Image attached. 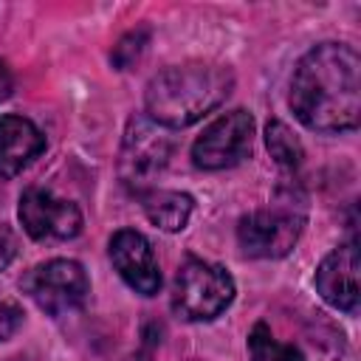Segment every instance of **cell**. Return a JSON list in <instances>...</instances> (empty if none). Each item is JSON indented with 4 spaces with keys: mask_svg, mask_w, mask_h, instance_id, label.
<instances>
[{
    "mask_svg": "<svg viewBox=\"0 0 361 361\" xmlns=\"http://www.w3.org/2000/svg\"><path fill=\"white\" fill-rule=\"evenodd\" d=\"M288 104L316 133L355 130L361 118V56L347 42H319L293 68Z\"/></svg>",
    "mask_w": 361,
    "mask_h": 361,
    "instance_id": "obj_1",
    "label": "cell"
},
{
    "mask_svg": "<svg viewBox=\"0 0 361 361\" xmlns=\"http://www.w3.org/2000/svg\"><path fill=\"white\" fill-rule=\"evenodd\" d=\"M234 87V73L214 62H183L155 73L147 85V118L166 130H183L217 110Z\"/></svg>",
    "mask_w": 361,
    "mask_h": 361,
    "instance_id": "obj_2",
    "label": "cell"
},
{
    "mask_svg": "<svg viewBox=\"0 0 361 361\" xmlns=\"http://www.w3.org/2000/svg\"><path fill=\"white\" fill-rule=\"evenodd\" d=\"M305 220V195L299 189H279L271 206L240 217L237 243L245 257L279 259L296 245Z\"/></svg>",
    "mask_w": 361,
    "mask_h": 361,
    "instance_id": "obj_3",
    "label": "cell"
},
{
    "mask_svg": "<svg viewBox=\"0 0 361 361\" xmlns=\"http://www.w3.org/2000/svg\"><path fill=\"white\" fill-rule=\"evenodd\" d=\"M234 299V279L223 265L186 259L172 285V310L186 322H212Z\"/></svg>",
    "mask_w": 361,
    "mask_h": 361,
    "instance_id": "obj_4",
    "label": "cell"
},
{
    "mask_svg": "<svg viewBox=\"0 0 361 361\" xmlns=\"http://www.w3.org/2000/svg\"><path fill=\"white\" fill-rule=\"evenodd\" d=\"M169 155H172V138L166 127L155 124L147 116H133L127 121L118 152V175L124 186H130L135 195L152 189L155 175L164 172Z\"/></svg>",
    "mask_w": 361,
    "mask_h": 361,
    "instance_id": "obj_5",
    "label": "cell"
},
{
    "mask_svg": "<svg viewBox=\"0 0 361 361\" xmlns=\"http://www.w3.org/2000/svg\"><path fill=\"white\" fill-rule=\"evenodd\" d=\"M20 288L48 316H65L85 305L90 279L76 259H48L25 271Z\"/></svg>",
    "mask_w": 361,
    "mask_h": 361,
    "instance_id": "obj_6",
    "label": "cell"
},
{
    "mask_svg": "<svg viewBox=\"0 0 361 361\" xmlns=\"http://www.w3.org/2000/svg\"><path fill=\"white\" fill-rule=\"evenodd\" d=\"M254 116L243 107L217 116L192 144V161L200 169H228L251 155Z\"/></svg>",
    "mask_w": 361,
    "mask_h": 361,
    "instance_id": "obj_7",
    "label": "cell"
},
{
    "mask_svg": "<svg viewBox=\"0 0 361 361\" xmlns=\"http://www.w3.org/2000/svg\"><path fill=\"white\" fill-rule=\"evenodd\" d=\"M17 214L31 240H71L82 231L79 206L65 197H56L48 189H25L20 195Z\"/></svg>",
    "mask_w": 361,
    "mask_h": 361,
    "instance_id": "obj_8",
    "label": "cell"
},
{
    "mask_svg": "<svg viewBox=\"0 0 361 361\" xmlns=\"http://www.w3.org/2000/svg\"><path fill=\"white\" fill-rule=\"evenodd\" d=\"M110 259L118 276L141 296H155L161 288V268L149 240L135 228H118L110 237Z\"/></svg>",
    "mask_w": 361,
    "mask_h": 361,
    "instance_id": "obj_9",
    "label": "cell"
},
{
    "mask_svg": "<svg viewBox=\"0 0 361 361\" xmlns=\"http://www.w3.org/2000/svg\"><path fill=\"white\" fill-rule=\"evenodd\" d=\"M316 290L322 299L344 313L358 310L361 288H358V245L355 240L333 248L316 268Z\"/></svg>",
    "mask_w": 361,
    "mask_h": 361,
    "instance_id": "obj_10",
    "label": "cell"
},
{
    "mask_svg": "<svg viewBox=\"0 0 361 361\" xmlns=\"http://www.w3.org/2000/svg\"><path fill=\"white\" fill-rule=\"evenodd\" d=\"M45 149L42 130L25 116H0V178L20 175Z\"/></svg>",
    "mask_w": 361,
    "mask_h": 361,
    "instance_id": "obj_11",
    "label": "cell"
},
{
    "mask_svg": "<svg viewBox=\"0 0 361 361\" xmlns=\"http://www.w3.org/2000/svg\"><path fill=\"white\" fill-rule=\"evenodd\" d=\"M141 206L144 214L152 226L164 228V231H180L195 209V197L178 189H147L141 192Z\"/></svg>",
    "mask_w": 361,
    "mask_h": 361,
    "instance_id": "obj_12",
    "label": "cell"
},
{
    "mask_svg": "<svg viewBox=\"0 0 361 361\" xmlns=\"http://www.w3.org/2000/svg\"><path fill=\"white\" fill-rule=\"evenodd\" d=\"M248 353H251V361H305L302 350L274 338L265 322H257L254 330L248 333Z\"/></svg>",
    "mask_w": 361,
    "mask_h": 361,
    "instance_id": "obj_13",
    "label": "cell"
},
{
    "mask_svg": "<svg viewBox=\"0 0 361 361\" xmlns=\"http://www.w3.org/2000/svg\"><path fill=\"white\" fill-rule=\"evenodd\" d=\"M265 147H268L271 158H274L279 166H285V169H296V166L302 164V158H305V149H302L299 138H296V135L290 133V127H288L285 121H279V118L268 121V127H265Z\"/></svg>",
    "mask_w": 361,
    "mask_h": 361,
    "instance_id": "obj_14",
    "label": "cell"
},
{
    "mask_svg": "<svg viewBox=\"0 0 361 361\" xmlns=\"http://www.w3.org/2000/svg\"><path fill=\"white\" fill-rule=\"evenodd\" d=\"M147 42H149V28H133V31H127V34L113 45V54H110L113 65H116L118 71L133 68V65L141 59V54L147 51Z\"/></svg>",
    "mask_w": 361,
    "mask_h": 361,
    "instance_id": "obj_15",
    "label": "cell"
},
{
    "mask_svg": "<svg viewBox=\"0 0 361 361\" xmlns=\"http://www.w3.org/2000/svg\"><path fill=\"white\" fill-rule=\"evenodd\" d=\"M20 322H23V313L14 305H3L0 302V341H6L8 336H14V330L20 327Z\"/></svg>",
    "mask_w": 361,
    "mask_h": 361,
    "instance_id": "obj_16",
    "label": "cell"
},
{
    "mask_svg": "<svg viewBox=\"0 0 361 361\" xmlns=\"http://www.w3.org/2000/svg\"><path fill=\"white\" fill-rule=\"evenodd\" d=\"M14 251H17V240H14L11 228L0 223V268H6V265L11 262Z\"/></svg>",
    "mask_w": 361,
    "mask_h": 361,
    "instance_id": "obj_17",
    "label": "cell"
},
{
    "mask_svg": "<svg viewBox=\"0 0 361 361\" xmlns=\"http://www.w3.org/2000/svg\"><path fill=\"white\" fill-rule=\"evenodd\" d=\"M8 90H11V79H8L6 65L0 62V99H6V96H8Z\"/></svg>",
    "mask_w": 361,
    "mask_h": 361,
    "instance_id": "obj_18",
    "label": "cell"
}]
</instances>
